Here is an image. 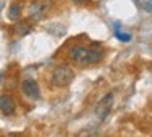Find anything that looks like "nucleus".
<instances>
[{
    "label": "nucleus",
    "instance_id": "1",
    "mask_svg": "<svg viewBox=\"0 0 152 137\" xmlns=\"http://www.w3.org/2000/svg\"><path fill=\"white\" fill-rule=\"evenodd\" d=\"M70 59L82 65L96 64L103 59V52L95 47H85V46H75L70 49Z\"/></svg>",
    "mask_w": 152,
    "mask_h": 137
},
{
    "label": "nucleus",
    "instance_id": "2",
    "mask_svg": "<svg viewBox=\"0 0 152 137\" xmlns=\"http://www.w3.org/2000/svg\"><path fill=\"white\" fill-rule=\"evenodd\" d=\"M74 80V70L70 67L66 65H59L53 70L51 74V82H53L54 87H67L70 85Z\"/></svg>",
    "mask_w": 152,
    "mask_h": 137
},
{
    "label": "nucleus",
    "instance_id": "3",
    "mask_svg": "<svg viewBox=\"0 0 152 137\" xmlns=\"http://www.w3.org/2000/svg\"><path fill=\"white\" fill-rule=\"evenodd\" d=\"M113 101H115V98H113L111 93L105 95V96L98 101V104H96V108H95V116L98 117L100 121H105L106 117L110 116V113H111V109H113Z\"/></svg>",
    "mask_w": 152,
    "mask_h": 137
},
{
    "label": "nucleus",
    "instance_id": "4",
    "mask_svg": "<svg viewBox=\"0 0 152 137\" xmlns=\"http://www.w3.org/2000/svg\"><path fill=\"white\" fill-rule=\"evenodd\" d=\"M49 5H51L49 0H34L28 8V15L33 20H41L49 10Z\"/></svg>",
    "mask_w": 152,
    "mask_h": 137
},
{
    "label": "nucleus",
    "instance_id": "5",
    "mask_svg": "<svg viewBox=\"0 0 152 137\" xmlns=\"http://www.w3.org/2000/svg\"><path fill=\"white\" fill-rule=\"evenodd\" d=\"M21 90H23V93L26 95L30 100H38V98L41 96L39 85H38V82L33 80V78H26V80H23V83H21Z\"/></svg>",
    "mask_w": 152,
    "mask_h": 137
},
{
    "label": "nucleus",
    "instance_id": "6",
    "mask_svg": "<svg viewBox=\"0 0 152 137\" xmlns=\"http://www.w3.org/2000/svg\"><path fill=\"white\" fill-rule=\"evenodd\" d=\"M15 101L12 96L8 95H4V96H0V111L5 114V116H12L15 113Z\"/></svg>",
    "mask_w": 152,
    "mask_h": 137
},
{
    "label": "nucleus",
    "instance_id": "7",
    "mask_svg": "<svg viewBox=\"0 0 152 137\" xmlns=\"http://www.w3.org/2000/svg\"><path fill=\"white\" fill-rule=\"evenodd\" d=\"M7 15H8V20H12V21H18V20L21 18V5L20 3H12Z\"/></svg>",
    "mask_w": 152,
    "mask_h": 137
},
{
    "label": "nucleus",
    "instance_id": "8",
    "mask_svg": "<svg viewBox=\"0 0 152 137\" xmlns=\"http://www.w3.org/2000/svg\"><path fill=\"white\" fill-rule=\"evenodd\" d=\"M15 31H17V34H20V36H26L28 33L31 31V25L28 21H20L17 26H15Z\"/></svg>",
    "mask_w": 152,
    "mask_h": 137
},
{
    "label": "nucleus",
    "instance_id": "9",
    "mask_svg": "<svg viewBox=\"0 0 152 137\" xmlns=\"http://www.w3.org/2000/svg\"><path fill=\"white\" fill-rule=\"evenodd\" d=\"M115 36L119 39V41H123V42H129V41H131V34H129V33H123L121 29H119V25L115 26Z\"/></svg>",
    "mask_w": 152,
    "mask_h": 137
},
{
    "label": "nucleus",
    "instance_id": "10",
    "mask_svg": "<svg viewBox=\"0 0 152 137\" xmlns=\"http://www.w3.org/2000/svg\"><path fill=\"white\" fill-rule=\"evenodd\" d=\"M136 3H137L142 10L152 13V0H136Z\"/></svg>",
    "mask_w": 152,
    "mask_h": 137
},
{
    "label": "nucleus",
    "instance_id": "11",
    "mask_svg": "<svg viewBox=\"0 0 152 137\" xmlns=\"http://www.w3.org/2000/svg\"><path fill=\"white\" fill-rule=\"evenodd\" d=\"M72 2H75V3H87L88 0H72Z\"/></svg>",
    "mask_w": 152,
    "mask_h": 137
}]
</instances>
